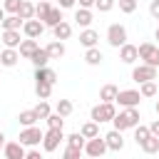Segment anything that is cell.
<instances>
[{
  "label": "cell",
  "instance_id": "1",
  "mask_svg": "<svg viewBox=\"0 0 159 159\" xmlns=\"http://www.w3.org/2000/svg\"><path fill=\"white\" fill-rule=\"evenodd\" d=\"M139 119H142L139 107H129V109H119V114L112 117V124H114L117 132H124V129H134L137 124H142Z\"/></svg>",
  "mask_w": 159,
  "mask_h": 159
},
{
  "label": "cell",
  "instance_id": "2",
  "mask_svg": "<svg viewBox=\"0 0 159 159\" xmlns=\"http://www.w3.org/2000/svg\"><path fill=\"white\" fill-rule=\"evenodd\" d=\"M114 114H117L114 102H99V104H94V107H92L89 119H92V122H97V124H102V122H112V117H114Z\"/></svg>",
  "mask_w": 159,
  "mask_h": 159
},
{
  "label": "cell",
  "instance_id": "3",
  "mask_svg": "<svg viewBox=\"0 0 159 159\" xmlns=\"http://www.w3.org/2000/svg\"><path fill=\"white\" fill-rule=\"evenodd\" d=\"M42 134H45V132H42L37 124H32V127H22L17 142H20L22 147H37V144H42Z\"/></svg>",
  "mask_w": 159,
  "mask_h": 159
},
{
  "label": "cell",
  "instance_id": "4",
  "mask_svg": "<svg viewBox=\"0 0 159 159\" xmlns=\"http://www.w3.org/2000/svg\"><path fill=\"white\" fill-rule=\"evenodd\" d=\"M137 52H139V60H142L144 65L159 67V45H154V42H142V45H137Z\"/></svg>",
  "mask_w": 159,
  "mask_h": 159
},
{
  "label": "cell",
  "instance_id": "5",
  "mask_svg": "<svg viewBox=\"0 0 159 159\" xmlns=\"http://www.w3.org/2000/svg\"><path fill=\"white\" fill-rule=\"evenodd\" d=\"M107 42H109V47H122L124 42H127V27L124 25H119V22H112L109 27H107Z\"/></svg>",
  "mask_w": 159,
  "mask_h": 159
},
{
  "label": "cell",
  "instance_id": "6",
  "mask_svg": "<svg viewBox=\"0 0 159 159\" xmlns=\"http://www.w3.org/2000/svg\"><path fill=\"white\" fill-rule=\"evenodd\" d=\"M139 102H142V94H139V89H119V92H117V99H114V104H119L122 109L139 107Z\"/></svg>",
  "mask_w": 159,
  "mask_h": 159
},
{
  "label": "cell",
  "instance_id": "7",
  "mask_svg": "<svg viewBox=\"0 0 159 159\" xmlns=\"http://www.w3.org/2000/svg\"><path fill=\"white\" fill-rule=\"evenodd\" d=\"M82 152H84L87 157H92V159H102V157H104V152H107L104 137H94V139H87V142H84V147H82Z\"/></svg>",
  "mask_w": 159,
  "mask_h": 159
},
{
  "label": "cell",
  "instance_id": "8",
  "mask_svg": "<svg viewBox=\"0 0 159 159\" xmlns=\"http://www.w3.org/2000/svg\"><path fill=\"white\" fill-rule=\"evenodd\" d=\"M62 139H65V132H62V129H52V127H47V132L42 134V149H45V152H55V149L60 147Z\"/></svg>",
  "mask_w": 159,
  "mask_h": 159
},
{
  "label": "cell",
  "instance_id": "9",
  "mask_svg": "<svg viewBox=\"0 0 159 159\" xmlns=\"http://www.w3.org/2000/svg\"><path fill=\"white\" fill-rule=\"evenodd\" d=\"M132 80L139 82V84H142V82H154V80H157V67L142 62V65H137V67L132 70Z\"/></svg>",
  "mask_w": 159,
  "mask_h": 159
},
{
  "label": "cell",
  "instance_id": "10",
  "mask_svg": "<svg viewBox=\"0 0 159 159\" xmlns=\"http://www.w3.org/2000/svg\"><path fill=\"white\" fill-rule=\"evenodd\" d=\"M22 32H25V37H30V40H37V37L45 32V22H42V20H37V17H32V20H25V22H22Z\"/></svg>",
  "mask_w": 159,
  "mask_h": 159
},
{
  "label": "cell",
  "instance_id": "11",
  "mask_svg": "<svg viewBox=\"0 0 159 159\" xmlns=\"http://www.w3.org/2000/svg\"><path fill=\"white\" fill-rule=\"evenodd\" d=\"M104 144H107V149H109V152H122V149H124L122 132H117V129L107 132V134H104Z\"/></svg>",
  "mask_w": 159,
  "mask_h": 159
},
{
  "label": "cell",
  "instance_id": "12",
  "mask_svg": "<svg viewBox=\"0 0 159 159\" xmlns=\"http://www.w3.org/2000/svg\"><path fill=\"white\" fill-rule=\"evenodd\" d=\"M119 60H122L124 65H134V62L139 60V52H137V45H129V42H124V45L119 47Z\"/></svg>",
  "mask_w": 159,
  "mask_h": 159
},
{
  "label": "cell",
  "instance_id": "13",
  "mask_svg": "<svg viewBox=\"0 0 159 159\" xmlns=\"http://www.w3.org/2000/svg\"><path fill=\"white\" fill-rule=\"evenodd\" d=\"M2 154H5V159H25V147L20 142H5Z\"/></svg>",
  "mask_w": 159,
  "mask_h": 159
},
{
  "label": "cell",
  "instance_id": "14",
  "mask_svg": "<svg viewBox=\"0 0 159 159\" xmlns=\"http://www.w3.org/2000/svg\"><path fill=\"white\" fill-rule=\"evenodd\" d=\"M97 42H99V32H97V30L84 27V30L80 32V45H82V47H97Z\"/></svg>",
  "mask_w": 159,
  "mask_h": 159
},
{
  "label": "cell",
  "instance_id": "15",
  "mask_svg": "<svg viewBox=\"0 0 159 159\" xmlns=\"http://www.w3.org/2000/svg\"><path fill=\"white\" fill-rule=\"evenodd\" d=\"M35 82H50V84H55L57 82V72L52 67H35Z\"/></svg>",
  "mask_w": 159,
  "mask_h": 159
},
{
  "label": "cell",
  "instance_id": "16",
  "mask_svg": "<svg viewBox=\"0 0 159 159\" xmlns=\"http://www.w3.org/2000/svg\"><path fill=\"white\" fill-rule=\"evenodd\" d=\"M20 42H22L20 30H2V45H5V47L17 50V47H20Z\"/></svg>",
  "mask_w": 159,
  "mask_h": 159
},
{
  "label": "cell",
  "instance_id": "17",
  "mask_svg": "<svg viewBox=\"0 0 159 159\" xmlns=\"http://www.w3.org/2000/svg\"><path fill=\"white\" fill-rule=\"evenodd\" d=\"M17 60H20V52L12 50V47H5V50L0 52V65H2V67H15Z\"/></svg>",
  "mask_w": 159,
  "mask_h": 159
},
{
  "label": "cell",
  "instance_id": "18",
  "mask_svg": "<svg viewBox=\"0 0 159 159\" xmlns=\"http://www.w3.org/2000/svg\"><path fill=\"white\" fill-rule=\"evenodd\" d=\"M92 20H94L92 10H87V7H77V10H75V22H77L80 27H89Z\"/></svg>",
  "mask_w": 159,
  "mask_h": 159
},
{
  "label": "cell",
  "instance_id": "19",
  "mask_svg": "<svg viewBox=\"0 0 159 159\" xmlns=\"http://www.w3.org/2000/svg\"><path fill=\"white\" fill-rule=\"evenodd\" d=\"M40 45H37V40H30V37H25L22 42H20V47H17V52H20V57H25V60H30L32 57V52L37 50Z\"/></svg>",
  "mask_w": 159,
  "mask_h": 159
},
{
  "label": "cell",
  "instance_id": "20",
  "mask_svg": "<svg viewBox=\"0 0 159 159\" xmlns=\"http://www.w3.org/2000/svg\"><path fill=\"white\" fill-rule=\"evenodd\" d=\"M45 50H47L50 60H60V57H65V52H67V50H65V42H62V40H52V42H50V45H47Z\"/></svg>",
  "mask_w": 159,
  "mask_h": 159
},
{
  "label": "cell",
  "instance_id": "21",
  "mask_svg": "<svg viewBox=\"0 0 159 159\" xmlns=\"http://www.w3.org/2000/svg\"><path fill=\"white\" fill-rule=\"evenodd\" d=\"M42 22H45V27H55V25H60V22H62V7L52 5L50 12H47V17H45Z\"/></svg>",
  "mask_w": 159,
  "mask_h": 159
},
{
  "label": "cell",
  "instance_id": "22",
  "mask_svg": "<svg viewBox=\"0 0 159 159\" xmlns=\"http://www.w3.org/2000/svg\"><path fill=\"white\" fill-rule=\"evenodd\" d=\"M102 60H104V55H102L99 47H87V52H84V62L87 65L97 67V65H102Z\"/></svg>",
  "mask_w": 159,
  "mask_h": 159
},
{
  "label": "cell",
  "instance_id": "23",
  "mask_svg": "<svg viewBox=\"0 0 159 159\" xmlns=\"http://www.w3.org/2000/svg\"><path fill=\"white\" fill-rule=\"evenodd\" d=\"M30 62H32L35 67H47V62H50V55H47V50H45V47H37V50L32 52Z\"/></svg>",
  "mask_w": 159,
  "mask_h": 159
},
{
  "label": "cell",
  "instance_id": "24",
  "mask_svg": "<svg viewBox=\"0 0 159 159\" xmlns=\"http://www.w3.org/2000/svg\"><path fill=\"white\" fill-rule=\"evenodd\" d=\"M37 112L35 109H25V112H20L17 114V122H20V127H32V124H37Z\"/></svg>",
  "mask_w": 159,
  "mask_h": 159
},
{
  "label": "cell",
  "instance_id": "25",
  "mask_svg": "<svg viewBox=\"0 0 159 159\" xmlns=\"http://www.w3.org/2000/svg\"><path fill=\"white\" fill-rule=\"evenodd\" d=\"M80 134L84 137V139H94V137H99V124L97 122H84L82 127H80Z\"/></svg>",
  "mask_w": 159,
  "mask_h": 159
},
{
  "label": "cell",
  "instance_id": "26",
  "mask_svg": "<svg viewBox=\"0 0 159 159\" xmlns=\"http://www.w3.org/2000/svg\"><path fill=\"white\" fill-rule=\"evenodd\" d=\"M22 22H25V20H22L20 15H5V20H2L0 27H2V30H22Z\"/></svg>",
  "mask_w": 159,
  "mask_h": 159
},
{
  "label": "cell",
  "instance_id": "27",
  "mask_svg": "<svg viewBox=\"0 0 159 159\" xmlns=\"http://www.w3.org/2000/svg\"><path fill=\"white\" fill-rule=\"evenodd\" d=\"M52 32H55V40H70V35H72V25L62 20L60 25L52 27Z\"/></svg>",
  "mask_w": 159,
  "mask_h": 159
},
{
  "label": "cell",
  "instance_id": "28",
  "mask_svg": "<svg viewBox=\"0 0 159 159\" xmlns=\"http://www.w3.org/2000/svg\"><path fill=\"white\" fill-rule=\"evenodd\" d=\"M117 92H119L117 84H104L99 89V102H114L117 99Z\"/></svg>",
  "mask_w": 159,
  "mask_h": 159
},
{
  "label": "cell",
  "instance_id": "29",
  "mask_svg": "<svg viewBox=\"0 0 159 159\" xmlns=\"http://www.w3.org/2000/svg\"><path fill=\"white\" fill-rule=\"evenodd\" d=\"M139 147H142V152H144V154H157V152H159V137L149 134V137H147Z\"/></svg>",
  "mask_w": 159,
  "mask_h": 159
},
{
  "label": "cell",
  "instance_id": "30",
  "mask_svg": "<svg viewBox=\"0 0 159 159\" xmlns=\"http://www.w3.org/2000/svg\"><path fill=\"white\" fill-rule=\"evenodd\" d=\"M17 15H20L22 20H32V17H35V2H30V0H22V2H20V10H17Z\"/></svg>",
  "mask_w": 159,
  "mask_h": 159
},
{
  "label": "cell",
  "instance_id": "31",
  "mask_svg": "<svg viewBox=\"0 0 159 159\" xmlns=\"http://www.w3.org/2000/svg\"><path fill=\"white\" fill-rule=\"evenodd\" d=\"M35 94H37V99H50L52 84L50 82H35Z\"/></svg>",
  "mask_w": 159,
  "mask_h": 159
},
{
  "label": "cell",
  "instance_id": "32",
  "mask_svg": "<svg viewBox=\"0 0 159 159\" xmlns=\"http://www.w3.org/2000/svg\"><path fill=\"white\" fill-rule=\"evenodd\" d=\"M72 109H75V104H72L70 99H57V104H55V112H57L60 117H70Z\"/></svg>",
  "mask_w": 159,
  "mask_h": 159
},
{
  "label": "cell",
  "instance_id": "33",
  "mask_svg": "<svg viewBox=\"0 0 159 159\" xmlns=\"http://www.w3.org/2000/svg\"><path fill=\"white\" fill-rule=\"evenodd\" d=\"M50 7H52L50 0H37V2H35V17H37V20H45L47 12H50Z\"/></svg>",
  "mask_w": 159,
  "mask_h": 159
},
{
  "label": "cell",
  "instance_id": "34",
  "mask_svg": "<svg viewBox=\"0 0 159 159\" xmlns=\"http://www.w3.org/2000/svg\"><path fill=\"white\" fill-rule=\"evenodd\" d=\"M139 94H142V99L157 97V82H142V84H139Z\"/></svg>",
  "mask_w": 159,
  "mask_h": 159
},
{
  "label": "cell",
  "instance_id": "35",
  "mask_svg": "<svg viewBox=\"0 0 159 159\" xmlns=\"http://www.w3.org/2000/svg\"><path fill=\"white\" fill-rule=\"evenodd\" d=\"M65 139H67V147H75V149H82V147H84V142H87L80 132H72V134H67Z\"/></svg>",
  "mask_w": 159,
  "mask_h": 159
},
{
  "label": "cell",
  "instance_id": "36",
  "mask_svg": "<svg viewBox=\"0 0 159 159\" xmlns=\"http://www.w3.org/2000/svg\"><path fill=\"white\" fill-rule=\"evenodd\" d=\"M47 127H52V129H62V127H65V117H60L57 112H50V117H47Z\"/></svg>",
  "mask_w": 159,
  "mask_h": 159
},
{
  "label": "cell",
  "instance_id": "37",
  "mask_svg": "<svg viewBox=\"0 0 159 159\" xmlns=\"http://www.w3.org/2000/svg\"><path fill=\"white\" fill-rule=\"evenodd\" d=\"M149 134H152L149 127H144V124H137V127H134V142H137V144H142Z\"/></svg>",
  "mask_w": 159,
  "mask_h": 159
},
{
  "label": "cell",
  "instance_id": "38",
  "mask_svg": "<svg viewBox=\"0 0 159 159\" xmlns=\"http://www.w3.org/2000/svg\"><path fill=\"white\" fill-rule=\"evenodd\" d=\"M20 2H22V0H2V10H5V15H17Z\"/></svg>",
  "mask_w": 159,
  "mask_h": 159
},
{
  "label": "cell",
  "instance_id": "39",
  "mask_svg": "<svg viewBox=\"0 0 159 159\" xmlns=\"http://www.w3.org/2000/svg\"><path fill=\"white\" fill-rule=\"evenodd\" d=\"M35 112H37V117H40V119H47V117H50V112H52V107L47 104V99H40V104L35 107Z\"/></svg>",
  "mask_w": 159,
  "mask_h": 159
},
{
  "label": "cell",
  "instance_id": "40",
  "mask_svg": "<svg viewBox=\"0 0 159 159\" xmlns=\"http://www.w3.org/2000/svg\"><path fill=\"white\" fill-rule=\"evenodd\" d=\"M117 2H119V10L127 12V15H132V12L137 10V5H139L137 0H117Z\"/></svg>",
  "mask_w": 159,
  "mask_h": 159
},
{
  "label": "cell",
  "instance_id": "41",
  "mask_svg": "<svg viewBox=\"0 0 159 159\" xmlns=\"http://www.w3.org/2000/svg\"><path fill=\"white\" fill-rule=\"evenodd\" d=\"M114 5H117V0H94V7H97L99 12H109Z\"/></svg>",
  "mask_w": 159,
  "mask_h": 159
},
{
  "label": "cell",
  "instance_id": "42",
  "mask_svg": "<svg viewBox=\"0 0 159 159\" xmlns=\"http://www.w3.org/2000/svg\"><path fill=\"white\" fill-rule=\"evenodd\" d=\"M62 159H82V149H75V147H65V152H62Z\"/></svg>",
  "mask_w": 159,
  "mask_h": 159
},
{
  "label": "cell",
  "instance_id": "43",
  "mask_svg": "<svg viewBox=\"0 0 159 159\" xmlns=\"http://www.w3.org/2000/svg\"><path fill=\"white\" fill-rule=\"evenodd\" d=\"M149 15H152L154 20H159V0H152V2H149Z\"/></svg>",
  "mask_w": 159,
  "mask_h": 159
},
{
  "label": "cell",
  "instance_id": "44",
  "mask_svg": "<svg viewBox=\"0 0 159 159\" xmlns=\"http://www.w3.org/2000/svg\"><path fill=\"white\" fill-rule=\"evenodd\" d=\"M75 5H77V0H57V7H62V10H70Z\"/></svg>",
  "mask_w": 159,
  "mask_h": 159
},
{
  "label": "cell",
  "instance_id": "45",
  "mask_svg": "<svg viewBox=\"0 0 159 159\" xmlns=\"http://www.w3.org/2000/svg\"><path fill=\"white\" fill-rule=\"evenodd\" d=\"M149 132H152L154 137H159V119H154V122L149 124Z\"/></svg>",
  "mask_w": 159,
  "mask_h": 159
},
{
  "label": "cell",
  "instance_id": "46",
  "mask_svg": "<svg viewBox=\"0 0 159 159\" xmlns=\"http://www.w3.org/2000/svg\"><path fill=\"white\" fill-rule=\"evenodd\" d=\"M25 159H42V154L37 149H32V152H25Z\"/></svg>",
  "mask_w": 159,
  "mask_h": 159
},
{
  "label": "cell",
  "instance_id": "47",
  "mask_svg": "<svg viewBox=\"0 0 159 159\" xmlns=\"http://www.w3.org/2000/svg\"><path fill=\"white\" fill-rule=\"evenodd\" d=\"M77 2H80V7H87V10L94 7V0H77Z\"/></svg>",
  "mask_w": 159,
  "mask_h": 159
},
{
  "label": "cell",
  "instance_id": "48",
  "mask_svg": "<svg viewBox=\"0 0 159 159\" xmlns=\"http://www.w3.org/2000/svg\"><path fill=\"white\" fill-rule=\"evenodd\" d=\"M0 147H5V134L0 132Z\"/></svg>",
  "mask_w": 159,
  "mask_h": 159
},
{
  "label": "cell",
  "instance_id": "49",
  "mask_svg": "<svg viewBox=\"0 0 159 159\" xmlns=\"http://www.w3.org/2000/svg\"><path fill=\"white\" fill-rule=\"evenodd\" d=\"M2 20H5V10L0 7V25H2Z\"/></svg>",
  "mask_w": 159,
  "mask_h": 159
},
{
  "label": "cell",
  "instance_id": "50",
  "mask_svg": "<svg viewBox=\"0 0 159 159\" xmlns=\"http://www.w3.org/2000/svg\"><path fill=\"white\" fill-rule=\"evenodd\" d=\"M154 109H157V117H159V99H157V104H154Z\"/></svg>",
  "mask_w": 159,
  "mask_h": 159
},
{
  "label": "cell",
  "instance_id": "51",
  "mask_svg": "<svg viewBox=\"0 0 159 159\" xmlns=\"http://www.w3.org/2000/svg\"><path fill=\"white\" fill-rule=\"evenodd\" d=\"M154 40H159V27H157V30H154Z\"/></svg>",
  "mask_w": 159,
  "mask_h": 159
},
{
  "label": "cell",
  "instance_id": "52",
  "mask_svg": "<svg viewBox=\"0 0 159 159\" xmlns=\"http://www.w3.org/2000/svg\"><path fill=\"white\" fill-rule=\"evenodd\" d=\"M87 159H92V157H87Z\"/></svg>",
  "mask_w": 159,
  "mask_h": 159
}]
</instances>
